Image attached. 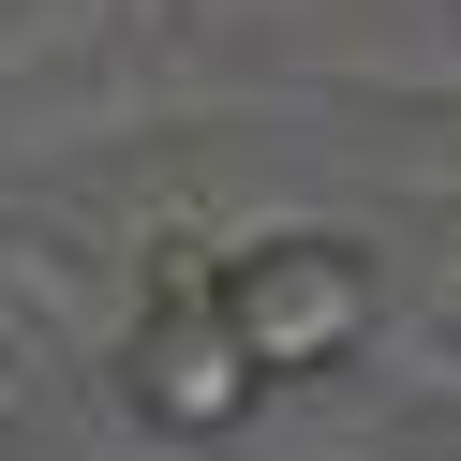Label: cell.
I'll list each match as a JSON object with an SVG mask.
<instances>
[{
    "instance_id": "3",
    "label": "cell",
    "mask_w": 461,
    "mask_h": 461,
    "mask_svg": "<svg viewBox=\"0 0 461 461\" xmlns=\"http://www.w3.org/2000/svg\"><path fill=\"white\" fill-rule=\"evenodd\" d=\"M149 298H223V268L194 239H149Z\"/></svg>"
},
{
    "instance_id": "2",
    "label": "cell",
    "mask_w": 461,
    "mask_h": 461,
    "mask_svg": "<svg viewBox=\"0 0 461 461\" xmlns=\"http://www.w3.org/2000/svg\"><path fill=\"white\" fill-rule=\"evenodd\" d=\"M120 372H134V417L149 431H239L253 402H268V372L223 328V298H149V328H134Z\"/></svg>"
},
{
    "instance_id": "1",
    "label": "cell",
    "mask_w": 461,
    "mask_h": 461,
    "mask_svg": "<svg viewBox=\"0 0 461 461\" xmlns=\"http://www.w3.org/2000/svg\"><path fill=\"white\" fill-rule=\"evenodd\" d=\"M223 328H239V357L268 372V387H312V372H342L372 342V253L342 239H268L223 268Z\"/></svg>"
}]
</instances>
